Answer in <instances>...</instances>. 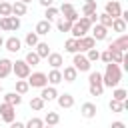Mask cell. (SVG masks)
<instances>
[{
    "label": "cell",
    "mask_w": 128,
    "mask_h": 128,
    "mask_svg": "<svg viewBox=\"0 0 128 128\" xmlns=\"http://www.w3.org/2000/svg\"><path fill=\"white\" fill-rule=\"evenodd\" d=\"M38 2H40V4L44 6V8H46V6H52V4H54V0H38Z\"/></svg>",
    "instance_id": "cell-47"
},
{
    "label": "cell",
    "mask_w": 128,
    "mask_h": 128,
    "mask_svg": "<svg viewBox=\"0 0 128 128\" xmlns=\"http://www.w3.org/2000/svg\"><path fill=\"white\" fill-rule=\"evenodd\" d=\"M0 118H2L6 124H10V122L16 118V106H14V104H8V102H2V104H0Z\"/></svg>",
    "instance_id": "cell-4"
},
{
    "label": "cell",
    "mask_w": 128,
    "mask_h": 128,
    "mask_svg": "<svg viewBox=\"0 0 128 128\" xmlns=\"http://www.w3.org/2000/svg\"><path fill=\"white\" fill-rule=\"evenodd\" d=\"M106 36H108V28H106V26H102L100 22L92 24V38H94L96 42H100V40H106Z\"/></svg>",
    "instance_id": "cell-8"
},
{
    "label": "cell",
    "mask_w": 128,
    "mask_h": 128,
    "mask_svg": "<svg viewBox=\"0 0 128 128\" xmlns=\"http://www.w3.org/2000/svg\"><path fill=\"white\" fill-rule=\"evenodd\" d=\"M12 14H14V16H24V14H26V4H24L22 0H16V2L12 4Z\"/></svg>",
    "instance_id": "cell-23"
},
{
    "label": "cell",
    "mask_w": 128,
    "mask_h": 128,
    "mask_svg": "<svg viewBox=\"0 0 128 128\" xmlns=\"http://www.w3.org/2000/svg\"><path fill=\"white\" fill-rule=\"evenodd\" d=\"M28 90H30L28 80H26V78H18V80H16V92H18V94H26Z\"/></svg>",
    "instance_id": "cell-25"
},
{
    "label": "cell",
    "mask_w": 128,
    "mask_h": 128,
    "mask_svg": "<svg viewBox=\"0 0 128 128\" xmlns=\"http://www.w3.org/2000/svg\"><path fill=\"white\" fill-rule=\"evenodd\" d=\"M108 108H110V112H122V110H124V108H122V102H120V100H116V98H112V100H110Z\"/></svg>",
    "instance_id": "cell-41"
},
{
    "label": "cell",
    "mask_w": 128,
    "mask_h": 128,
    "mask_svg": "<svg viewBox=\"0 0 128 128\" xmlns=\"http://www.w3.org/2000/svg\"><path fill=\"white\" fill-rule=\"evenodd\" d=\"M106 14H110L112 18H116V16H120V12H122V6H120V2L118 0H110V2H106Z\"/></svg>",
    "instance_id": "cell-13"
},
{
    "label": "cell",
    "mask_w": 128,
    "mask_h": 128,
    "mask_svg": "<svg viewBox=\"0 0 128 128\" xmlns=\"http://www.w3.org/2000/svg\"><path fill=\"white\" fill-rule=\"evenodd\" d=\"M8 26H10V30H18L20 28V18L14 16V14H10L8 16Z\"/></svg>",
    "instance_id": "cell-40"
},
{
    "label": "cell",
    "mask_w": 128,
    "mask_h": 128,
    "mask_svg": "<svg viewBox=\"0 0 128 128\" xmlns=\"http://www.w3.org/2000/svg\"><path fill=\"white\" fill-rule=\"evenodd\" d=\"M22 2H24V4H28V2H32V0H22Z\"/></svg>",
    "instance_id": "cell-50"
},
{
    "label": "cell",
    "mask_w": 128,
    "mask_h": 128,
    "mask_svg": "<svg viewBox=\"0 0 128 128\" xmlns=\"http://www.w3.org/2000/svg\"><path fill=\"white\" fill-rule=\"evenodd\" d=\"M92 12H96V0H86L84 6H82V14L88 16V14H92Z\"/></svg>",
    "instance_id": "cell-28"
},
{
    "label": "cell",
    "mask_w": 128,
    "mask_h": 128,
    "mask_svg": "<svg viewBox=\"0 0 128 128\" xmlns=\"http://www.w3.org/2000/svg\"><path fill=\"white\" fill-rule=\"evenodd\" d=\"M112 98H116V100H120V102H122V100H126V98H128V92H126L124 88H116V86H114Z\"/></svg>",
    "instance_id": "cell-35"
},
{
    "label": "cell",
    "mask_w": 128,
    "mask_h": 128,
    "mask_svg": "<svg viewBox=\"0 0 128 128\" xmlns=\"http://www.w3.org/2000/svg\"><path fill=\"white\" fill-rule=\"evenodd\" d=\"M4 46V38H2V34H0V48Z\"/></svg>",
    "instance_id": "cell-49"
},
{
    "label": "cell",
    "mask_w": 128,
    "mask_h": 128,
    "mask_svg": "<svg viewBox=\"0 0 128 128\" xmlns=\"http://www.w3.org/2000/svg\"><path fill=\"white\" fill-rule=\"evenodd\" d=\"M78 40V52H86L88 48H94L96 46V40L92 38V36H80V38H76Z\"/></svg>",
    "instance_id": "cell-9"
},
{
    "label": "cell",
    "mask_w": 128,
    "mask_h": 128,
    "mask_svg": "<svg viewBox=\"0 0 128 128\" xmlns=\"http://www.w3.org/2000/svg\"><path fill=\"white\" fill-rule=\"evenodd\" d=\"M46 78H48V82H50L52 86L60 84V82H62V72H60V68H52V70L46 74Z\"/></svg>",
    "instance_id": "cell-18"
},
{
    "label": "cell",
    "mask_w": 128,
    "mask_h": 128,
    "mask_svg": "<svg viewBox=\"0 0 128 128\" xmlns=\"http://www.w3.org/2000/svg\"><path fill=\"white\" fill-rule=\"evenodd\" d=\"M44 104H46V102H44L40 96H34V98L30 100V108H32V110H36V112H40V110L44 108Z\"/></svg>",
    "instance_id": "cell-32"
},
{
    "label": "cell",
    "mask_w": 128,
    "mask_h": 128,
    "mask_svg": "<svg viewBox=\"0 0 128 128\" xmlns=\"http://www.w3.org/2000/svg\"><path fill=\"white\" fill-rule=\"evenodd\" d=\"M4 48L8 52H18V50H22V40L18 36H10V38L4 40Z\"/></svg>",
    "instance_id": "cell-10"
},
{
    "label": "cell",
    "mask_w": 128,
    "mask_h": 128,
    "mask_svg": "<svg viewBox=\"0 0 128 128\" xmlns=\"http://www.w3.org/2000/svg\"><path fill=\"white\" fill-rule=\"evenodd\" d=\"M10 72H12V60H8V58H0V78L10 76Z\"/></svg>",
    "instance_id": "cell-19"
},
{
    "label": "cell",
    "mask_w": 128,
    "mask_h": 128,
    "mask_svg": "<svg viewBox=\"0 0 128 128\" xmlns=\"http://www.w3.org/2000/svg\"><path fill=\"white\" fill-rule=\"evenodd\" d=\"M76 78H78V70H76L74 66H66L64 72H62V80H64V82H74Z\"/></svg>",
    "instance_id": "cell-17"
},
{
    "label": "cell",
    "mask_w": 128,
    "mask_h": 128,
    "mask_svg": "<svg viewBox=\"0 0 128 128\" xmlns=\"http://www.w3.org/2000/svg\"><path fill=\"white\" fill-rule=\"evenodd\" d=\"M56 100H58V106H60V108H72V106H74V96H72V94H68V92L58 94V96H56Z\"/></svg>",
    "instance_id": "cell-15"
},
{
    "label": "cell",
    "mask_w": 128,
    "mask_h": 128,
    "mask_svg": "<svg viewBox=\"0 0 128 128\" xmlns=\"http://www.w3.org/2000/svg\"><path fill=\"white\" fill-rule=\"evenodd\" d=\"M100 60L102 62H112V56H110V50L106 48L104 52H100Z\"/></svg>",
    "instance_id": "cell-43"
},
{
    "label": "cell",
    "mask_w": 128,
    "mask_h": 128,
    "mask_svg": "<svg viewBox=\"0 0 128 128\" xmlns=\"http://www.w3.org/2000/svg\"><path fill=\"white\" fill-rule=\"evenodd\" d=\"M66 2H70V0H66Z\"/></svg>",
    "instance_id": "cell-52"
},
{
    "label": "cell",
    "mask_w": 128,
    "mask_h": 128,
    "mask_svg": "<svg viewBox=\"0 0 128 128\" xmlns=\"http://www.w3.org/2000/svg\"><path fill=\"white\" fill-rule=\"evenodd\" d=\"M0 2H2V0H0Z\"/></svg>",
    "instance_id": "cell-53"
},
{
    "label": "cell",
    "mask_w": 128,
    "mask_h": 128,
    "mask_svg": "<svg viewBox=\"0 0 128 128\" xmlns=\"http://www.w3.org/2000/svg\"><path fill=\"white\" fill-rule=\"evenodd\" d=\"M50 28H52L50 20H46V18H44V20H40V22L36 24V30H34V32H36L38 36H44V34H48V32H50Z\"/></svg>",
    "instance_id": "cell-21"
},
{
    "label": "cell",
    "mask_w": 128,
    "mask_h": 128,
    "mask_svg": "<svg viewBox=\"0 0 128 128\" xmlns=\"http://www.w3.org/2000/svg\"><path fill=\"white\" fill-rule=\"evenodd\" d=\"M108 48H116V50L126 52V50H128V36L122 32V34H120V38H116L114 42H110V44H108Z\"/></svg>",
    "instance_id": "cell-12"
},
{
    "label": "cell",
    "mask_w": 128,
    "mask_h": 128,
    "mask_svg": "<svg viewBox=\"0 0 128 128\" xmlns=\"http://www.w3.org/2000/svg\"><path fill=\"white\" fill-rule=\"evenodd\" d=\"M46 58H48V64H50L52 68H60V66L64 64V58H62V54H58V52H50Z\"/></svg>",
    "instance_id": "cell-16"
},
{
    "label": "cell",
    "mask_w": 128,
    "mask_h": 128,
    "mask_svg": "<svg viewBox=\"0 0 128 128\" xmlns=\"http://www.w3.org/2000/svg\"><path fill=\"white\" fill-rule=\"evenodd\" d=\"M0 92H2V84H0Z\"/></svg>",
    "instance_id": "cell-51"
},
{
    "label": "cell",
    "mask_w": 128,
    "mask_h": 128,
    "mask_svg": "<svg viewBox=\"0 0 128 128\" xmlns=\"http://www.w3.org/2000/svg\"><path fill=\"white\" fill-rule=\"evenodd\" d=\"M24 42H26L30 48H34V46L38 44V34H36V32H28L26 38H24Z\"/></svg>",
    "instance_id": "cell-34"
},
{
    "label": "cell",
    "mask_w": 128,
    "mask_h": 128,
    "mask_svg": "<svg viewBox=\"0 0 128 128\" xmlns=\"http://www.w3.org/2000/svg\"><path fill=\"white\" fill-rule=\"evenodd\" d=\"M10 126H12V128H24V122H16V120H12Z\"/></svg>",
    "instance_id": "cell-46"
},
{
    "label": "cell",
    "mask_w": 128,
    "mask_h": 128,
    "mask_svg": "<svg viewBox=\"0 0 128 128\" xmlns=\"http://www.w3.org/2000/svg\"><path fill=\"white\" fill-rule=\"evenodd\" d=\"M88 92H90V96H102L104 84H90V86H88Z\"/></svg>",
    "instance_id": "cell-33"
},
{
    "label": "cell",
    "mask_w": 128,
    "mask_h": 128,
    "mask_svg": "<svg viewBox=\"0 0 128 128\" xmlns=\"http://www.w3.org/2000/svg\"><path fill=\"white\" fill-rule=\"evenodd\" d=\"M24 126H28V128H42V126H44V120H40V118H30Z\"/></svg>",
    "instance_id": "cell-42"
},
{
    "label": "cell",
    "mask_w": 128,
    "mask_h": 128,
    "mask_svg": "<svg viewBox=\"0 0 128 128\" xmlns=\"http://www.w3.org/2000/svg\"><path fill=\"white\" fill-rule=\"evenodd\" d=\"M34 48H36V54H38L40 58H46V56L50 54V46H48L46 42H40V40H38V44H36Z\"/></svg>",
    "instance_id": "cell-24"
},
{
    "label": "cell",
    "mask_w": 128,
    "mask_h": 128,
    "mask_svg": "<svg viewBox=\"0 0 128 128\" xmlns=\"http://www.w3.org/2000/svg\"><path fill=\"white\" fill-rule=\"evenodd\" d=\"M88 20H90L92 24H96V22H98V12H92V14H88Z\"/></svg>",
    "instance_id": "cell-45"
},
{
    "label": "cell",
    "mask_w": 128,
    "mask_h": 128,
    "mask_svg": "<svg viewBox=\"0 0 128 128\" xmlns=\"http://www.w3.org/2000/svg\"><path fill=\"white\" fill-rule=\"evenodd\" d=\"M112 128H124V122H112Z\"/></svg>",
    "instance_id": "cell-48"
},
{
    "label": "cell",
    "mask_w": 128,
    "mask_h": 128,
    "mask_svg": "<svg viewBox=\"0 0 128 128\" xmlns=\"http://www.w3.org/2000/svg\"><path fill=\"white\" fill-rule=\"evenodd\" d=\"M60 12H62V18H66V20H70V22H76V20H78V12H76V8L72 6V2H62Z\"/></svg>",
    "instance_id": "cell-7"
},
{
    "label": "cell",
    "mask_w": 128,
    "mask_h": 128,
    "mask_svg": "<svg viewBox=\"0 0 128 128\" xmlns=\"http://www.w3.org/2000/svg\"><path fill=\"white\" fill-rule=\"evenodd\" d=\"M4 102L18 106V104H22V94H18L16 90H14V92H8V94H4Z\"/></svg>",
    "instance_id": "cell-22"
},
{
    "label": "cell",
    "mask_w": 128,
    "mask_h": 128,
    "mask_svg": "<svg viewBox=\"0 0 128 128\" xmlns=\"http://www.w3.org/2000/svg\"><path fill=\"white\" fill-rule=\"evenodd\" d=\"M86 58H88L90 62H96V60H100V52L96 50V46H94V48H88V50H86Z\"/></svg>",
    "instance_id": "cell-37"
},
{
    "label": "cell",
    "mask_w": 128,
    "mask_h": 128,
    "mask_svg": "<svg viewBox=\"0 0 128 128\" xmlns=\"http://www.w3.org/2000/svg\"><path fill=\"white\" fill-rule=\"evenodd\" d=\"M64 50H66V52H70V54L78 52V40H76V38H68V40H66V44H64Z\"/></svg>",
    "instance_id": "cell-29"
},
{
    "label": "cell",
    "mask_w": 128,
    "mask_h": 128,
    "mask_svg": "<svg viewBox=\"0 0 128 128\" xmlns=\"http://www.w3.org/2000/svg\"><path fill=\"white\" fill-rule=\"evenodd\" d=\"M24 60H26V64H30V66H36V64H38L42 58L36 54V50H30V52L26 54V58H24Z\"/></svg>",
    "instance_id": "cell-30"
},
{
    "label": "cell",
    "mask_w": 128,
    "mask_h": 128,
    "mask_svg": "<svg viewBox=\"0 0 128 128\" xmlns=\"http://www.w3.org/2000/svg\"><path fill=\"white\" fill-rule=\"evenodd\" d=\"M12 72L16 78H28L30 64H26V60H16V62H12Z\"/></svg>",
    "instance_id": "cell-5"
},
{
    "label": "cell",
    "mask_w": 128,
    "mask_h": 128,
    "mask_svg": "<svg viewBox=\"0 0 128 128\" xmlns=\"http://www.w3.org/2000/svg\"><path fill=\"white\" fill-rule=\"evenodd\" d=\"M58 14H60V10H58L54 4H52V6H46V12H44L46 20H50V22H52V20H56V18H58Z\"/></svg>",
    "instance_id": "cell-27"
},
{
    "label": "cell",
    "mask_w": 128,
    "mask_h": 128,
    "mask_svg": "<svg viewBox=\"0 0 128 128\" xmlns=\"http://www.w3.org/2000/svg\"><path fill=\"white\" fill-rule=\"evenodd\" d=\"M98 22L102 24V26H106V28H110V24H112V16L110 14H98Z\"/></svg>",
    "instance_id": "cell-39"
},
{
    "label": "cell",
    "mask_w": 128,
    "mask_h": 128,
    "mask_svg": "<svg viewBox=\"0 0 128 128\" xmlns=\"http://www.w3.org/2000/svg\"><path fill=\"white\" fill-rule=\"evenodd\" d=\"M110 28H112L114 32L122 34V32H126V20H122L120 16H116V18H112V24H110Z\"/></svg>",
    "instance_id": "cell-20"
},
{
    "label": "cell",
    "mask_w": 128,
    "mask_h": 128,
    "mask_svg": "<svg viewBox=\"0 0 128 128\" xmlns=\"http://www.w3.org/2000/svg\"><path fill=\"white\" fill-rule=\"evenodd\" d=\"M56 28H58L60 32H70V28H72V22H70V20H66V18H60V20L56 22Z\"/></svg>",
    "instance_id": "cell-31"
},
{
    "label": "cell",
    "mask_w": 128,
    "mask_h": 128,
    "mask_svg": "<svg viewBox=\"0 0 128 128\" xmlns=\"http://www.w3.org/2000/svg\"><path fill=\"white\" fill-rule=\"evenodd\" d=\"M88 84H102V72H90L88 76Z\"/></svg>",
    "instance_id": "cell-38"
},
{
    "label": "cell",
    "mask_w": 128,
    "mask_h": 128,
    "mask_svg": "<svg viewBox=\"0 0 128 128\" xmlns=\"http://www.w3.org/2000/svg\"><path fill=\"white\" fill-rule=\"evenodd\" d=\"M72 66L78 70V72H88L90 70V66H92V62L82 54V52H74V60H72Z\"/></svg>",
    "instance_id": "cell-3"
},
{
    "label": "cell",
    "mask_w": 128,
    "mask_h": 128,
    "mask_svg": "<svg viewBox=\"0 0 128 128\" xmlns=\"http://www.w3.org/2000/svg\"><path fill=\"white\" fill-rule=\"evenodd\" d=\"M58 122H60V114L58 112H48L44 116V124H48V126H56Z\"/></svg>",
    "instance_id": "cell-26"
},
{
    "label": "cell",
    "mask_w": 128,
    "mask_h": 128,
    "mask_svg": "<svg viewBox=\"0 0 128 128\" xmlns=\"http://www.w3.org/2000/svg\"><path fill=\"white\" fill-rule=\"evenodd\" d=\"M96 112H98V108H96V104H94V102H84V104L80 106V114H82L86 120L94 118V116H96Z\"/></svg>",
    "instance_id": "cell-11"
},
{
    "label": "cell",
    "mask_w": 128,
    "mask_h": 128,
    "mask_svg": "<svg viewBox=\"0 0 128 128\" xmlns=\"http://www.w3.org/2000/svg\"><path fill=\"white\" fill-rule=\"evenodd\" d=\"M0 28H2L4 32H10V26H8V16H2V18H0Z\"/></svg>",
    "instance_id": "cell-44"
},
{
    "label": "cell",
    "mask_w": 128,
    "mask_h": 128,
    "mask_svg": "<svg viewBox=\"0 0 128 128\" xmlns=\"http://www.w3.org/2000/svg\"><path fill=\"white\" fill-rule=\"evenodd\" d=\"M26 80H28V84H30L32 88H42V86L48 84V78H46L44 72H30Z\"/></svg>",
    "instance_id": "cell-6"
},
{
    "label": "cell",
    "mask_w": 128,
    "mask_h": 128,
    "mask_svg": "<svg viewBox=\"0 0 128 128\" xmlns=\"http://www.w3.org/2000/svg\"><path fill=\"white\" fill-rule=\"evenodd\" d=\"M56 96H58V92H56V88L54 86H42V92H40V98L44 100V102H50V100H56Z\"/></svg>",
    "instance_id": "cell-14"
},
{
    "label": "cell",
    "mask_w": 128,
    "mask_h": 128,
    "mask_svg": "<svg viewBox=\"0 0 128 128\" xmlns=\"http://www.w3.org/2000/svg\"><path fill=\"white\" fill-rule=\"evenodd\" d=\"M10 14H12V4L2 0L0 2V16H10Z\"/></svg>",
    "instance_id": "cell-36"
},
{
    "label": "cell",
    "mask_w": 128,
    "mask_h": 128,
    "mask_svg": "<svg viewBox=\"0 0 128 128\" xmlns=\"http://www.w3.org/2000/svg\"><path fill=\"white\" fill-rule=\"evenodd\" d=\"M120 80H122V70H120V66H118L116 62H106V70H104V74H102V84L108 86V88H114V86L120 84Z\"/></svg>",
    "instance_id": "cell-1"
},
{
    "label": "cell",
    "mask_w": 128,
    "mask_h": 128,
    "mask_svg": "<svg viewBox=\"0 0 128 128\" xmlns=\"http://www.w3.org/2000/svg\"><path fill=\"white\" fill-rule=\"evenodd\" d=\"M90 28H92V22L88 20V16H78V20L72 22L70 34H72V38H80V36H84Z\"/></svg>",
    "instance_id": "cell-2"
}]
</instances>
